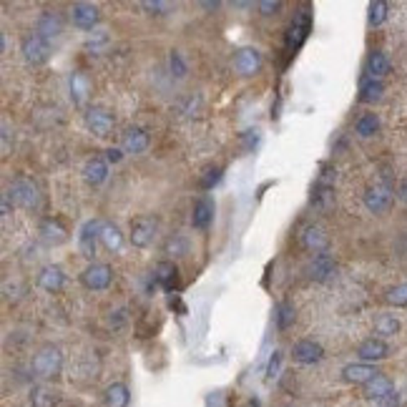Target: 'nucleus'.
Wrapping results in <instances>:
<instances>
[{
  "label": "nucleus",
  "mask_w": 407,
  "mask_h": 407,
  "mask_svg": "<svg viewBox=\"0 0 407 407\" xmlns=\"http://www.w3.org/2000/svg\"><path fill=\"white\" fill-rule=\"evenodd\" d=\"M101 229H104V221H98V219H91L83 224L81 234H78V247H81L83 256L96 254V242L101 239Z\"/></svg>",
  "instance_id": "7"
},
{
  "label": "nucleus",
  "mask_w": 407,
  "mask_h": 407,
  "mask_svg": "<svg viewBox=\"0 0 407 407\" xmlns=\"http://www.w3.org/2000/svg\"><path fill=\"white\" fill-rule=\"evenodd\" d=\"M146 10H153V13H166L171 10V3H161V0H144Z\"/></svg>",
  "instance_id": "40"
},
{
  "label": "nucleus",
  "mask_w": 407,
  "mask_h": 407,
  "mask_svg": "<svg viewBox=\"0 0 407 407\" xmlns=\"http://www.w3.org/2000/svg\"><path fill=\"white\" fill-rule=\"evenodd\" d=\"M106 407H129V400H131V395H129V387L124 382H113V385L106 387Z\"/></svg>",
  "instance_id": "20"
},
{
  "label": "nucleus",
  "mask_w": 407,
  "mask_h": 407,
  "mask_svg": "<svg viewBox=\"0 0 407 407\" xmlns=\"http://www.w3.org/2000/svg\"><path fill=\"white\" fill-rule=\"evenodd\" d=\"M70 91H73V101H78V104H81L83 98H86L88 81H86V76H83V73H73V78H70Z\"/></svg>",
  "instance_id": "35"
},
{
  "label": "nucleus",
  "mask_w": 407,
  "mask_h": 407,
  "mask_svg": "<svg viewBox=\"0 0 407 407\" xmlns=\"http://www.w3.org/2000/svg\"><path fill=\"white\" fill-rule=\"evenodd\" d=\"M156 229L159 224L151 219V216H138V219L131 221V244L138 249L149 247L153 242V236H156Z\"/></svg>",
  "instance_id": "6"
},
{
  "label": "nucleus",
  "mask_w": 407,
  "mask_h": 407,
  "mask_svg": "<svg viewBox=\"0 0 407 407\" xmlns=\"http://www.w3.org/2000/svg\"><path fill=\"white\" fill-rule=\"evenodd\" d=\"M41 236L46 244H53V247H58V244H63L66 239H68V234H66V229H63V224L58 219H46L41 224Z\"/></svg>",
  "instance_id": "18"
},
{
  "label": "nucleus",
  "mask_w": 407,
  "mask_h": 407,
  "mask_svg": "<svg viewBox=\"0 0 407 407\" xmlns=\"http://www.w3.org/2000/svg\"><path fill=\"white\" fill-rule=\"evenodd\" d=\"M81 282H83V287L91 292L108 290V284L113 282V269H111L108 264H91L81 274Z\"/></svg>",
  "instance_id": "3"
},
{
  "label": "nucleus",
  "mask_w": 407,
  "mask_h": 407,
  "mask_svg": "<svg viewBox=\"0 0 407 407\" xmlns=\"http://www.w3.org/2000/svg\"><path fill=\"white\" fill-rule=\"evenodd\" d=\"M256 141H259L256 131H247V136H244V146H247V149H252V146H256Z\"/></svg>",
  "instance_id": "45"
},
{
  "label": "nucleus",
  "mask_w": 407,
  "mask_h": 407,
  "mask_svg": "<svg viewBox=\"0 0 407 407\" xmlns=\"http://www.w3.org/2000/svg\"><path fill=\"white\" fill-rule=\"evenodd\" d=\"M63 367V354L58 347H43L33 357V370L38 377H55Z\"/></svg>",
  "instance_id": "2"
},
{
  "label": "nucleus",
  "mask_w": 407,
  "mask_h": 407,
  "mask_svg": "<svg viewBox=\"0 0 407 407\" xmlns=\"http://www.w3.org/2000/svg\"><path fill=\"white\" fill-rule=\"evenodd\" d=\"M101 242H104L106 249H111V252H118V249H121L124 236H121V231H118L116 224H106L104 221V229H101Z\"/></svg>",
  "instance_id": "29"
},
{
  "label": "nucleus",
  "mask_w": 407,
  "mask_h": 407,
  "mask_svg": "<svg viewBox=\"0 0 407 407\" xmlns=\"http://www.w3.org/2000/svg\"><path fill=\"white\" fill-rule=\"evenodd\" d=\"M106 161L118 164V161H121V149H108V151H106Z\"/></svg>",
  "instance_id": "44"
},
{
  "label": "nucleus",
  "mask_w": 407,
  "mask_h": 407,
  "mask_svg": "<svg viewBox=\"0 0 407 407\" xmlns=\"http://www.w3.org/2000/svg\"><path fill=\"white\" fill-rule=\"evenodd\" d=\"M387 10H390V6H387L385 0H375V3H370V26H382V23L387 21Z\"/></svg>",
  "instance_id": "33"
},
{
  "label": "nucleus",
  "mask_w": 407,
  "mask_h": 407,
  "mask_svg": "<svg viewBox=\"0 0 407 407\" xmlns=\"http://www.w3.org/2000/svg\"><path fill=\"white\" fill-rule=\"evenodd\" d=\"M382 93H385V86H382L380 78H365L359 83V101H365V104L380 101Z\"/></svg>",
  "instance_id": "22"
},
{
  "label": "nucleus",
  "mask_w": 407,
  "mask_h": 407,
  "mask_svg": "<svg viewBox=\"0 0 407 407\" xmlns=\"http://www.w3.org/2000/svg\"><path fill=\"white\" fill-rule=\"evenodd\" d=\"M50 55V43L46 38H41L38 33L23 38V58H26L30 66H41V63L48 61Z\"/></svg>",
  "instance_id": "4"
},
{
  "label": "nucleus",
  "mask_w": 407,
  "mask_h": 407,
  "mask_svg": "<svg viewBox=\"0 0 407 407\" xmlns=\"http://www.w3.org/2000/svg\"><path fill=\"white\" fill-rule=\"evenodd\" d=\"M58 405V392L50 387H33L30 392V407H55Z\"/></svg>",
  "instance_id": "26"
},
{
  "label": "nucleus",
  "mask_w": 407,
  "mask_h": 407,
  "mask_svg": "<svg viewBox=\"0 0 407 407\" xmlns=\"http://www.w3.org/2000/svg\"><path fill=\"white\" fill-rule=\"evenodd\" d=\"M146 146H149V136H146V131H141V129H129L124 136V149L129 153H141L146 151Z\"/></svg>",
  "instance_id": "25"
},
{
  "label": "nucleus",
  "mask_w": 407,
  "mask_h": 407,
  "mask_svg": "<svg viewBox=\"0 0 407 407\" xmlns=\"http://www.w3.org/2000/svg\"><path fill=\"white\" fill-rule=\"evenodd\" d=\"M176 267H173L171 262H161L159 267H156V272H153V279H156V284H161L164 290H173L176 287Z\"/></svg>",
  "instance_id": "28"
},
{
  "label": "nucleus",
  "mask_w": 407,
  "mask_h": 407,
  "mask_svg": "<svg viewBox=\"0 0 407 407\" xmlns=\"http://www.w3.org/2000/svg\"><path fill=\"white\" fill-rule=\"evenodd\" d=\"M86 126H88L96 136H108V133L113 131V116L106 113L104 108H91L88 113H86Z\"/></svg>",
  "instance_id": "13"
},
{
  "label": "nucleus",
  "mask_w": 407,
  "mask_h": 407,
  "mask_svg": "<svg viewBox=\"0 0 407 407\" xmlns=\"http://www.w3.org/2000/svg\"><path fill=\"white\" fill-rule=\"evenodd\" d=\"M166 252H169V254H176V252H179V254H187V244L181 242V239H171V242L166 244Z\"/></svg>",
  "instance_id": "43"
},
{
  "label": "nucleus",
  "mask_w": 407,
  "mask_h": 407,
  "mask_svg": "<svg viewBox=\"0 0 407 407\" xmlns=\"http://www.w3.org/2000/svg\"><path fill=\"white\" fill-rule=\"evenodd\" d=\"M83 176H86V181H88L91 187H98V184H104L106 176H108V166L101 159H91L88 164H86V169H83Z\"/></svg>",
  "instance_id": "24"
},
{
  "label": "nucleus",
  "mask_w": 407,
  "mask_h": 407,
  "mask_svg": "<svg viewBox=\"0 0 407 407\" xmlns=\"http://www.w3.org/2000/svg\"><path fill=\"white\" fill-rule=\"evenodd\" d=\"M310 10H299V15H294V21H292L290 30H287V50L294 53L299 50L304 41H307V33H310Z\"/></svg>",
  "instance_id": "5"
},
{
  "label": "nucleus",
  "mask_w": 407,
  "mask_h": 407,
  "mask_svg": "<svg viewBox=\"0 0 407 407\" xmlns=\"http://www.w3.org/2000/svg\"><path fill=\"white\" fill-rule=\"evenodd\" d=\"M234 66L242 76H254L256 70L262 68V55L254 48H242L234 55Z\"/></svg>",
  "instance_id": "11"
},
{
  "label": "nucleus",
  "mask_w": 407,
  "mask_h": 407,
  "mask_svg": "<svg viewBox=\"0 0 407 407\" xmlns=\"http://www.w3.org/2000/svg\"><path fill=\"white\" fill-rule=\"evenodd\" d=\"M357 354H359V359L362 362H380V359H385L387 354H390V347H387V342L385 339H377V337H370V339H365L362 345L357 347Z\"/></svg>",
  "instance_id": "9"
},
{
  "label": "nucleus",
  "mask_w": 407,
  "mask_h": 407,
  "mask_svg": "<svg viewBox=\"0 0 407 407\" xmlns=\"http://www.w3.org/2000/svg\"><path fill=\"white\" fill-rule=\"evenodd\" d=\"M214 219V201L211 199H199L193 204V214H191V224L193 229H207Z\"/></svg>",
  "instance_id": "17"
},
{
  "label": "nucleus",
  "mask_w": 407,
  "mask_h": 407,
  "mask_svg": "<svg viewBox=\"0 0 407 407\" xmlns=\"http://www.w3.org/2000/svg\"><path fill=\"white\" fill-rule=\"evenodd\" d=\"M387 302L395 304V307H407V284H397L387 292Z\"/></svg>",
  "instance_id": "36"
},
{
  "label": "nucleus",
  "mask_w": 407,
  "mask_h": 407,
  "mask_svg": "<svg viewBox=\"0 0 407 407\" xmlns=\"http://www.w3.org/2000/svg\"><path fill=\"white\" fill-rule=\"evenodd\" d=\"M375 330H377V334H385V337L397 334L400 332V319L395 317V314H380V317L375 319Z\"/></svg>",
  "instance_id": "30"
},
{
  "label": "nucleus",
  "mask_w": 407,
  "mask_h": 407,
  "mask_svg": "<svg viewBox=\"0 0 407 407\" xmlns=\"http://www.w3.org/2000/svg\"><path fill=\"white\" fill-rule=\"evenodd\" d=\"M169 63H171V70H173V76H176V78H184V76H187V66H184V61H181V55L176 53V50L171 53Z\"/></svg>",
  "instance_id": "38"
},
{
  "label": "nucleus",
  "mask_w": 407,
  "mask_h": 407,
  "mask_svg": "<svg viewBox=\"0 0 407 407\" xmlns=\"http://www.w3.org/2000/svg\"><path fill=\"white\" fill-rule=\"evenodd\" d=\"M61 15L58 13H50V10H46V13L38 18V35L41 38H46V41H50V38H55V35L61 33Z\"/></svg>",
  "instance_id": "19"
},
{
  "label": "nucleus",
  "mask_w": 407,
  "mask_h": 407,
  "mask_svg": "<svg viewBox=\"0 0 407 407\" xmlns=\"http://www.w3.org/2000/svg\"><path fill=\"white\" fill-rule=\"evenodd\" d=\"M201 6L207 8V10H216V8H219V3H216V0H214V3H211V0H207V3H201Z\"/></svg>",
  "instance_id": "48"
},
{
  "label": "nucleus",
  "mask_w": 407,
  "mask_h": 407,
  "mask_svg": "<svg viewBox=\"0 0 407 407\" xmlns=\"http://www.w3.org/2000/svg\"><path fill=\"white\" fill-rule=\"evenodd\" d=\"M70 21L81 30H93V26L98 23V8L91 6V3H78L70 10Z\"/></svg>",
  "instance_id": "10"
},
{
  "label": "nucleus",
  "mask_w": 407,
  "mask_h": 407,
  "mask_svg": "<svg viewBox=\"0 0 407 407\" xmlns=\"http://www.w3.org/2000/svg\"><path fill=\"white\" fill-rule=\"evenodd\" d=\"M219 179H221V169H219V166H209V169H204V173H201L199 187L204 189V191H209V189H214L216 184H219Z\"/></svg>",
  "instance_id": "34"
},
{
  "label": "nucleus",
  "mask_w": 407,
  "mask_h": 407,
  "mask_svg": "<svg viewBox=\"0 0 407 407\" xmlns=\"http://www.w3.org/2000/svg\"><path fill=\"white\" fill-rule=\"evenodd\" d=\"M8 196L21 209H28V211L41 207V193H38V187L30 179H15L8 189Z\"/></svg>",
  "instance_id": "1"
},
{
  "label": "nucleus",
  "mask_w": 407,
  "mask_h": 407,
  "mask_svg": "<svg viewBox=\"0 0 407 407\" xmlns=\"http://www.w3.org/2000/svg\"><path fill=\"white\" fill-rule=\"evenodd\" d=\"M367 70H370V78H382L385 73H390V61L382 50H372L370 58H367Z\"/></svg>",
  "instance_id": "27"
},
{
  "label": "nucleus",
  "mask_w": 407,
  "mask_h": 407,
  "mask_svg": "<svg viewBox=\"0 0 407 407\" xmlns=\"http://www.w3.org/2000/svg\"><path fill=\"white\" fill-rule=\"evenodd\" d=\"M390 392H395V387H392V382L387 380L385 375H377V377H375V380H370L365 385V395L367 397H370V400H382V397H385V395H390Z\"/></svg>",
  "instance_id": "23"
},
{
  "label": "nucleus",
  "mask_w": 407,
  "mask_h": 407,
  "mask_svg": "<svg viewBox=\"0 0 407 407\" xmlns=\"http://www.w3.org/2000/svg\"><path fill=\"white\" fill-rule=\"evenodd\" d=\"M397 196H400V201H405V204H407V179L400 184V191H397Z\"/></svg>",
  "instance_id": "47"
},
{
  "label": "nucleus",
  "mask_w": 407,
  "mask_h": 407,
  "mask_svg": "<svg viewBox=\"0 0 407 407\" xmlns=\"http://www.w3.org/2000/svg\"><path fill=\"white\" fill-rule=\"evenodd\" d=\"M259 10H262L264 15H274L276 10H282V3H279V0H262V3H259Z\"/></svg>",
  "instance_id": "41"
},
{
  "label": "nucleus",
  "mask_w": 407,
  "mask_h": 407,
  "mask_svg": "<svg viewBox=\"0 0 407 407\" xmlns=\"http://www.w3.org/2000/svg\"><path fill=\"white\" fill-rule=\"evenodd\" d=\"M334 259H332L330 254H317L314 259H312L310 264V276L314 279V282H327V279H332L334 276Z\"/></svg>",
  "instance_id": "15"
},
{
  "label": "nucleus",
  "mask_w": 407,
  "mask_h": 407,
  "mask_svg": "<svg viewBox=\"0 0 407 407\" xmlns=\"http://www.w3.org/2000/svg\"><path fill=\"white\" fill-rule=\"evenodd\" d=\"M342 377L347 382H352V385H367L370 380L377 377V370L372 365H367V362H354V365H347L342 370Z\"/></svg>",
  "instance_id": "14"
},
{
  "label": "nucleus",
  "mask_w": 407,
  "mask_h": 407,
  "mask_svg": "<svg viewBox=\"0 0 407 407\" xmlns=\"http://www.w3.org/2000/svg\"><path fill=\"white\" fill-rule=\"evenodd\" d=\"M365 207L372 211V214H385L387 209L392 207V191L387 187H375L367 189L365 193Z\"/></svg>",
  "instance_id": "8"
},
{
  "label": "nucleus",
  "mask_w": 407,
  "mask_h": 407,
  "mask_svg": "<svg viewBox=\"0 0 407 407\" xmlns=\"http://www.w3.org/2000/svg\"><path fill=\"white\" fill-rule=\"evenodd\" d=\"M314 204H317L319 209H330V207H334V191H332L330 187H322L317 193H314Z\"/></svg>",
  "instance_id": "37"
},
{
  "label": "nucleus",
  "mask_w": 407,
  "mask_h": 407,
  "mask_svg": "<svg viewBox=\"0 0 407 407\" xmlns=\"http://www.w3.org/2000/svg\"><path fill=\"white\" fill-rule=\"evenodd\" d=\"M292 354H294V359H297L299 365H314V362H319V359L325 357V350L317 342H312V339H302V342L294 345Z\"/></svg>",
  "instance_id": "12"
},
{
  "label": "nucleus",
  "mask_w": 407,
  "mask_h": 407,
  "mask_svg": "<svg viewBox=\"0 0 407 407\" xmlns=\"http://www.w3.org/2000/svg\"><path fill=\"white\" fill-rule=\"evenodd\" d=\"M294 307H292L290 302H282L279 307H276V327L279 330H290L292 325H294Z\"/></svg>",
  "instance_id": "32"
},
{
  "label": "nucleus",
  "mask_w": 407,
  "mask_h": 407,
  "mask_svg": "<svg viewBox=\"0 0 407 407\" xmlns=\"http://www.w3.org/2000/svg\"><path fill=\"white\" fill-rule=\"evenodd\" d=\"M377 407H400V395L397 392L385 395L382 400H377Z\"/></svg>",
  "instance_id": "42"
},
{
  "label": "nucleus",
  "mask_w": 407,
  "mask_h": 407,
  "mask_svg": "<svg viewBox=\"0 0 407 407\" xmlns=\"http://www.w3.org/2000/svg\"><path fill=\"white\" fill-rule=\"evenodd\" d=\"M10 214V196L8 193H3V216Z\"/></svg>",
  "instance_id": "46"
},
{
  "label": "nucleus",
  "mask_w": 407,
  "mask_h": 407,
  "mask_svg": "<svg viewBox=\"0 0 407 407\" xmlns=\"http://www.w3.org/2000/svg\"><path fill=\"white\" fill-rule=\"evenodd\" d=\"M302 244L310 249V252H314V254H325L330 239H327L325 229L322 227H307L302 234Z\"/></svg>",
  "instance_id": "16"
},
{
  "label": "nucleus",
  "mask_w": 407,
  "mask_h": 407,
  "mask_svg": "<svg viewBox=\"0 0 407 407\" xmlns=\"http://www.w3.org/2000/svg\"><path fill=\"white\" fill-rule=\"evenodd\" d=\"M66 282V274H63L61 267H46L38 276V284H41L46 292H58Z\"/></svg>",
  "instance_id": "21"
},
{
  "label": "nucleus",
  "mask_w": 407,
  "mask_h": 407,
  "mask_svg": "<svg viewBox=\"0 0 407 407\" xmlns=\"http://www.w3.org/2000/svg\"><path fill=\"white\" fill-rule=\"evenodd\" d=\"M279 367H282V352H274L272 354V359H269V367H267V377H269V380H274L276 377Z\"/></svg>",
  "instance_id": "39"
},
{
  "label": "nucleus",
  "mask_w": 407,
  "mask_h": 407,
  "mask_svg": "<svg viewBox=\"0 0 407 407\" xmlns=\"http://www.w3.org/2000/svg\"><path fill=\"white\" fill-rule=\"evenodd\" d=\"M354 129H357L359 136L370 138V136H375V133L380 131V118L375 116V113H365V116H359V121H357Z\"/></svg>",
  "instance_id": "31"
}]
</instances>
